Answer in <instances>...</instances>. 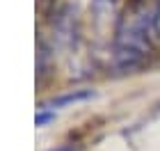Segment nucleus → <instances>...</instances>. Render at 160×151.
Masks as SVG:
<instances>
[{
	"instance_id": "1",
	"label": "nucleus",
	"mask_w": 160,
	"mask_h": 151,
	"mask_svg": "<svg viewBox=\"0 0 160 151\" xmlns=\"http://www.w3.org/2000/svg\"><path fill=\"white\" fill-rule=\"evenodd\" d=\"M158 32H160V18H158Z\"/></svg>"
}]
</instances>
